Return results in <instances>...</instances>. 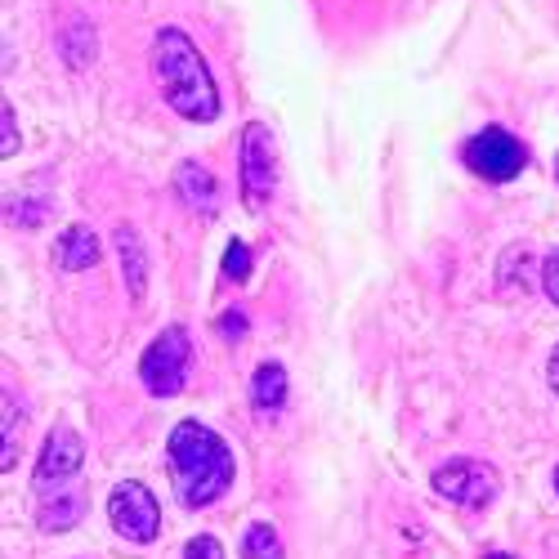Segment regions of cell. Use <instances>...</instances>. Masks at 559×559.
<instances>
[{
	"mask_svg": "<svg viewBox=\"0 0 559 559\" xmlns=\"http://www.w3.org/2000/svg\"><path fill=\"white\" fill-rule=\"evenodd\" d=\"M153 68H157V85L170 112L198 126H211L219 117V85L202 50L193 45V36H183L179 27H162L153 36Z\"/></svg>",
	"mask_w": 559,
	"mask_h": 559,
	"instance_id": "obj_1",
	"label": "cell"
},
{
	"mask_svg": "<svg viewBox=\"0 0 559 559\" xmlns=\"http://www.w3.org/2000/svg\"><path fill=\"white\" fill-rule=\"evenodd\" d=\"M166 452H170V479L179 506L202 510L233 488V452L211 426L179 421L166 439Z\"/></svg>",
	"mask_w": 559,
	"mask_h": 559,
	"instance_id": "obj_2",
	"label": "cell"
},
{
	"mask_svg": "<svg viewBox=\"0 0 559 559\" xmlns=\"http://www.w3.org/2000/svg\"><path fill=\"white\" fill-rule=\"evenodd\" d=\"M193 377V336L183 328H166L139 358V381L153 399H175Z\"/></svg>",
	"mask_w": 559,
	"mask_h": 559,
	"instance_id": "obj_3",
	"label": "cell"
},
{
	"mask_svg": "<svg viewBox=\"0 0 559 559\" xmlns=\"http://www.w3.org/2000/svg\"><path fill=\"white\" fill-rule=\"evenodd\" d=\"M238 175H242V202L247 211H264L277 183V148H273V130L264 121L242 126V144H238Z\"/></svg>",
	"mask_w": 559,
	"mask_h": 559,
	"instance_id": "obj_4",
	"label": "cell"
},
{
	"mask_svg": "<svg viewBox=\"0 0 559 559\" xmlns=\"http://www.w3.org/2000/svg\"><path fill=\"white\" fill-rule=\"evenodd\" d=\"M461 157L488 183H506V179H515L528 166V148L506 126H484L479 134H471L465 139V148H461Z\"/></svg>",
	"mask_w": 559,
	"mask_h": 559,
	"instance_id": "obj_5",
	"label": "cell"
},
{
	"mask_svg": "<svg viewBox=\"0 0 559 559\" xmlns=\"http://www.w3.org/2000/svg\"><path fill=\"white\" fill-rule=\"evenodd\" d=\"M108 524H112L126 542L148 546V542L162 533V506H157V497H153L144 484L126 479V484H117L112 497H108Z\"/></svg>",
	"mask_w": 559,
	"mask_h": 559,
	"instance_id": "obj_6",
	"label": "cell"
},
{
	"mask_svg": "<svg viewBox=\"0 0 559 559\" xmlns=\"http://www.w3.org/2000/svg\"><path fill=\"white\" fill-rule=\"evenodd\" d=\"M435 492L456 501V506H465V510H484L497 497V471L488 461L456 456V461H448V465L435 471Z\"/></svg>",
	"mask_w": 559,
	"mask_h": 559,
	"instance_id": "obj_7",
	"label": "cell"
},
{
	"mask_svg": "<svg viewBox=\"0 0 559 559\" xmlns=\"http://www.w3.org/2000/svg\"><path fill=\"white\" fill-rule=\"evenodd\" d=\"M85 461V443L72 426H55L45 435V448H40V461H36V475H32V488H55V484H72L76 471Z\"/></svg>",
	"mask_w": 559,
	"mask_h": 559,
	"instance_id": "obj_8",
	"label": "cell"
},
{
	"mask_svg": "<svg viewBox=\"0 0 559 559\" xmlns=\"http://www.w3.org/2000/svg\"><path fill=\"white\" fill-rule=\"evenodd\" d=\"M85 515V492L72 484H55L36 492V524L45 533H68L72 524H81Z\"/></svg>",
	"mask_w": 559,
	"mask_h": 559,
	"instance_id": "obj_9",
	"label": "cell"
},
{
	"mask_svg": "<svg viewBox=\"0 0 559 559\" xmlns=\"http://www.w3.org/2000/svg\"><path fill=\"white\" fill-rule=\"evenodd\" d=\"M55 45H59V59H63L72 72H85L90 63L99 59V32H95V23H90L85 14H68V19L59 23Z\"/></svg>",
	"mask_w": 559,
	"mask_h": 559,
	"instance_id": "obj_10",
	"label": "cell"
},
{
	"mask_svg": "<svg viewBox=\"0 0 559 559\" xmlns=\"http://www.w3.org/2000/svg\"><path fill=\"white\" fill-rule=\"evenodd\" d=\"M175 193L189 202L198 215H206V219L219 211V179L202 162H179L175 166Z\"/></svg>",
	"mask_w": 559,
	"mask_h": 559,
	"instance_id": "obj_11",
	"label": "cell"
},
{
	"mask_svg": "<svg viewBox=\"0 0 559 559\" xmlns=\"http://www.w3.org/2000/svg\"><path fill=\"white\" fill-rule=\"evenodd\" d=\"M104 260V247H99V238L90 233L85 224H72V228H63V238L55 242V264L63 269V273H81V269H95Z\"/></svg>",
	"mask_w": 559,
	"mask_h": 559,
	"instance_id": "obj_12",
	"label": "cell"
},
{
	"mask_svg": "<svg viewBox=\"0 0 559 559\" xmlns=\"http://www.w3.org/2000/svg\"><path fill=\"white\" fill-rule=\"evenodd\" d=\"M117 255H121V273H126V287H130V300H144L148 296V251L139 242V233L130 224L117 228Z\"/></svg>",
	"mask_w": 559,
	"mask_h": 559,
	"instance_id": "obj_13",
	"label": "cell"
},
{
	"mask_svg": "<svg viewBox=\"0 0 559 559\" xmlns=\"http://www.w3.org/2000/svg\"><path fill=\"white\" fill-rule=\"evenodd\" d=\"M23 430H27V416L14 390L0 394V471H14L19 456H23Z\"/></svg>",
	"mask_w": 559,
	"mask_h": 559,
	"instance_id": "obj_14",
	"label": "cell"
},
{
	"mask_svg": "<svg viewBox=\"0 0 559 559\" xmlns=\"http://www.w3.org/2000/svg\"><path fill=\"white\" fill-rule=\"evenodd\" d=\"M283 399H287V371H283V362H264L251 377V403L260 412H277V407H283Z\"/></svg>",
	"mask_w": 559,
	"mask_h": 559,
	"instance_id": "obj_15",
	"label": "cell"
},
{
	"mask_svg": "<svg viewBox=\"0 0 559 559\" xmlns=\"http://www.w3.org/2000/svg\"><path fill=\"white\" fill-rule=\"evenodd\" d=\"M242 559H287L283 537L273 533V524H251L242 537Z\"/></svg>",
	"mask_w": 559,
	"mask_h": 559,
	"instance_id": "obj_16",
	"label": "cell"
},
{
	"mask_svg": "<svg viewBox=\"0 0 559 559\" xmlns=\"http://www.w3.org/2000/svg\"><path fill=\"white\" fill-rule=\"evenodd\" d=\"M5 215H10V224H19V228H40L45 219H50V206L36 202V198H14V202L5 206Z\"/></svg>",
	"mask_w": 559,
	"mask_h": 559,
	"instance_id": "obj_17",
	"label": "cell"
},
{
	"mask_svg": "<svg viewBox=\"0 0 559 559\" xmlns=\"http://www.w3.org/2000/svg\"><path fill=\"white\" fill-rule=\"evenodd\" d=\"M247 273H251L247 242H228V251H224V277H228V283H247Z\"/></svg>",
	"mask_w": 559,
	"mask_h": 559,
	"instance_id": "obj_18",
	"label": "cell"
},
{
	"mask_svg": "<svg viewBox=\"0 0 559 559\" xmlns=\"http://www.w3.org/2000/svg\"><path fill=\"white\" fill-rule=\"evenodd\" d=\"M19 153V117H14V104L0 108V157H14Z\"/></svg>",
	"mask_w": 559,
	"mask_h": 559,
	"instance_id": "obj_19",
	"label": "cell"
},
{
	"mask_svg": "<svg viewBox=\"0 0 559 559\" xmlns=\"http://www.w3.org/2000/svg\"><path fill=\"white\" fill-rule=\"evenodd\" d=\"M542 287H546V296L559 305V247L546 255V264H542Z\"/></svg>",
	"mask_w": 559,
	"mask_h": 559,
	"instance_id": "obj_20",
	"label": "cell"
},
{
	"mask_svg": "<svg viewBox=\"0 0 559 559\" xmlns=\"http://www.w3.org/2000/svg\"><path fill=\"white\" fill-rule=\"evenodd\" d=\"M183 559H224V550H219L215 537H193L189 546H183Z\"/></svg>",
	"mask_w": 559,
	"mask_h": 559,
	"instance_id": "obj_21",
	"label": "cell"
},
{
	"mask_svg": "<svg viewBox=\"0 0 559 559\" xmlns=\"http://www.w3.org/2000/svg\"><path fill=\"white\" fill-rule=\"evenodd\" d=\"M242 328H247V318H242V309H228V313L219 318V332H224V336H242Z\"/></svg>",
	"mask_w": 559,
	"mask_h": 559,
	"instance_id": "obj_22",
	"label": "cell"
},
{
	"mask_svg": "<svg viewBox=\"0 0 559 559\" xmlns=\"http://www.w3.org/2000/svg\"><path fill=\"white\" fill-rule=\"evenodd\" d=\"M546 381H550V390L559 394V345H555V354H550V362H546Z\"/></svg>",
	"mask_w": 559,
	"mask_h": 559,
	"instance_id": "obj_23",
	"label": "cell"
},
{
	"mask_svg": "<svg viewBox=\"0 0 559 559\" xmlns=\"http://www.w3.org/2000/svg\"><path fill=\"white\" fill-rule=\"evenodd\" d=\"M555 492H559V471H555Z\"/></svg>",
	"mask_w": 559,
	"mask_h": 559,
	"instance_id": "obj_24",
	"label": "cell"
},
{
	"mask_svg": "<svg viewBox=\"0 0 559 559\" xmlns=\"http://www.w3.org/2000/svg\"><path fill=\"white\" fill-rule=\"evenodd\" d=\"M488 559H510V555H488Z\"/></svg>",
	"mask_w": 559,
	"mask_h": 559,
	"instance_id": "obj_25",
	"label": "cell"
},
{
	"mask_svg": "<svg viewBox=\"0 0 559 559\" xmlns=\"http://www.w3.org/2000/svg\"><path fill=\"white\" fill-rule=\"evenodd\" d=\"M555 166H559V162H555Z\"/></svg>",
	"mask_w": 559,
	"mask_h": 559,
	"instance_id": "obj_26",
	"label": "cell"
}]
</instances>
